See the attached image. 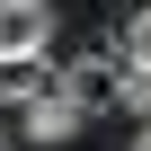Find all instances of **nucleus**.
<instances>
[{"label": "nucleus", "mask_w": 151, "mask_h": 151, "mask_svg": "<svg viewBox=\"0 0 151 151\" xmlns=\"http://www.w3.org/2000/svg\"><path fill=\"white\" fill-rule=\"evenodd\" d=\"M45 36H53L45 0H0V62H36V53H45Z\"/></svg>", "instance_id": "nucleus-1"}, {"label": "nucleus", "mask_w": 151, "mask_h": 151, "mask_svg": "<svg viewBox=\"0 0 151 151\" xmlns=\"http://www.w3.org/2000/svg\"><path fill=\"white\" fill-rule=\"evenodd\" d=\"M80 124H89V107L71 98V80H53L45 98H27V142H71Z\"/></svg>", "instance_id": "nucleus-2"}, {"label": "nucleus", "mask_w": 151, "mask_h": 151, "mask_svg": "<svg viewBox=\"0 0 151 151\" xmlns=\"http://www.w3.org/2000/svg\"><path fill=\"white\" fill-rule=\"evenodd\" d=\"M62 80H71L80 107H107V98H124V62H116V53H89V62H71Z\"/></svg>", "instance_id": "nucleus-3"}, {"label": "nucleus", "mask_w": 151, "mask_h": 151, "mask_svg": "<svg viewBox=\"0 0 151 151\" xmlns=\"http://www.w3.org/2000/svg\"><path fill=\"white\" fill-rule=\"evenodd\" d=\"M116 62H124V71H151V0L124 9V27H116Z\"/></svg>", "instance_id": "nucleus-4"}, {"label": "nucleus", "mask_w": 151, "mask_h": 151, "mask_svg": "<svg viewBox=\"0 0 151 151\" xmlns=\"http://www.w3.org/2000/svg\"><path fill=\"white\" fill-rule=\"evenodd\" d=\"M45 89H53L45 53H36V62H0V98H45Z\"/></svg>", "instance_id": "nucleus-5"}, {"label": "nucleus", "mask_w": 151, "mask_h": 151, "mask_svg": "<svg viewBox=\"0 0 151 151\" xmlns=\"http://www.w3.org/2000/svg\"><path fill=\"white\" fill-rule=\"evenodd\" d=\"M116 107H133V116L151 124V71H124V98H116Z\"/></svg>", "instance_id": "nucleus-6"}, {"label": "nucleus", "mask_w": 151, "mask_h": 151, "mask_svg": "<svg viewBox=\"0 0 151 151\" xmlns=\"http://www.w3.org/2000/svg\"><path fill=\"white\" fill-rule=\"evenodd\" d=\"M133 151H151V124H142V133H133Z\"/></svg>", "instance_id": "nucleus-7"}]
</instances>
